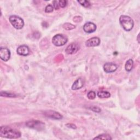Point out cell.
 <instances>
[{"label": "cell", "mask_w": 140, "mask_h": 140, "mask_svg": "<svg viewBox=\"0 0 140 140\" xmlns=\"http://www.w3.org/2000/svg\"><path fill=\"white\" fill-rule=\"evenodd\" d=\"M0 135L2 137L10 139H15L20 137L21 133L10 126H3L0 128Z\"/></svg>", "instance_id": "1"}, {"label": "cell", "mask_w": 140, "mask_h": 140, "mask_svg": "<svg viewBox=\"0 0 140 140\" xmlns=\"http://www.w3.org/2000/svg\"><path fill=\"white\" fill-rule=\"evenodd\" d=\"M119 22L122 28L126 31L131 30L134 26V21L131 18L127 15H121Z\"/></svg>", "instance_id": "2"}, {"label": "cell", "mask_w": 140, "mask_h": 140, "mask_svg": "<svg viewBox=\"0 0 140 140\" xmlns=\"http://www.w3.org/2000/svg\"><path fill=\"white\" fill-rule=\"evenodd\" d=\"M9 20L12 26L17 30L21 29L24 26V21L23 19L19 16L11 15Z\"/></svg>", "instance_id": "3"}, {"label": "cell", "mask_w": 140, "mask_h": 140, "mask_svg": "<svg viewBox=\"0 0 140 140\" xmlns=\"http://www.w3.org/2000/svg\"><path fill=\"white\" fill-rule=\"evenodd\" d=\"M68 41V38L66 36L61 34H57L52 38V43L57 47H60L64 45Z\"/></svg>", "instance_id": "4"}, {"label": "cell", "mask_w": 140, "mask_h": 140, "mask_svg": "<svg viewBox=\"0 0 140 140\" xmlns=\"http://www.w3.org/2000/svg\"><path fill=\"white\" fill-rule=\"evenodd\" d=\"M26 125L29 128L35 129L36 130L41 131L44 129L45 124L39 120H30L26 123Z\"/></svg>", "instance_id": "5"}, {"label": "cell", "mask_w": 140, "mask_h": 140, "mask_svg": "<svg viewBox=\"0 0 140 140\" xmlns=\"http://www.w3.org/2000/svg\"><path fill=\"white\" fill-rule=\"evenodd\" d=\"M0 57L4 61H7L11 57V52L6 48H1L0 49Z\"/></svg>", "instance_id": "6"}, {"label": "cell", "mask_w": 140, "mask_h": 140, "mask_svg": "<svg viewBox=\"0 0 140 140\" xmlns=\"http://www.w3.org/2000/svg\"><path fill=\"white\" fill-rule=\"evenodd\" d=\"M96 25L92 22H88L83 26V30L87 33H93L96 30Z\"/></svg>", "instance_id": "7"}, {"label": "cell", "mask_w": 140, "mask_h": 140, "mask_svg": "<svg viewBox=\"0 0 140 140\" xmlns=\"http://www.w3.org/2000/svg\"><path fill=\"white\" fill-rule=\"evenodd\" d=\"M117 69H118L117 65L112 62L106 63L103 66V70L106 73H112V72H115Z\"/></svg>", "instance_id": "8"}, {"label": "cell", "mask_w": 140, "mask_h": 140, "mask_svg": "<svg viewBox=\"0 0 140 140\" xmlns=\"http://www.w3.org/2000/svg\"><path fill=\"white\" fill-rule=\"evenodd\" d=\"M79 49V46L77 44L72 43L67 47L65 52L67 54H73L77 52Z\"/></svg>", "instance_id": "9"}, {"label": "cell", "mask_w": 140, "mask_h": 140, "mask_svg": "<svg viewBox=\"0 0 140 140\" xmlns=\"http://www.w3.org/2000/svg\"><path fill=\"white\" fill-rule=\"evenodd\" d=\"M100 43V39L99 38L94 37L89 39L85 42V46L88 47H93L98 46Z\"/></svg>", "instance_id": "10"}, {"label": "cell", "mask_w": 140, "mask_h": 140, "mask_svg": "<svg viewBox=\"0 0 140 140\" xmlns=\"http://www.w3.org/2000/svg\"><path fill=\"white\" fill-rule=\"evenodd\" d=\"M44 114L47 117L50 118L51 119H61L62 118V116L59 113V112L52 111H46L44 113Z\"/></svg>", "instance_id": "11"}, {"label": "cell", "mask_w": 140, "mask_h": 140, "mask_svg": "<svg viewBox=\"0 0 140 140\" xmlns=\"http://www.w3.org/2000/svg\"><path fill=\"white\" fill-rule=\"evenodd\" d=\"M17 53L21 56H27L30 53L29 48L25 46V45H22L18 48L17 50Z\"/></svg>", "instance_id": "12"}, {"label": "cell", "mask_w": 140, "mask_h": 140, "mask_svg": "<svg viewBox=\"0 0 140 140\" xmlns=\"http://www.w3.org/2000/svg\"><path fill=\"white\" fill-rule=\"evenodd\" d=\"M84 85V80L82 78H79L77 79L72 86V89L76 90L82 88Z\"/></svg>", "instance_id": "13"}, {"label": "cell", "mask_w": 140, "mask_h": 140, "mask_svg": "<svg viewBox=\"0 0 140 140\" xmlns=\"http://www.w3.org/2000/svg\"><path fill=\"white\" fill-rule=\"evenodd\" d=\"M133 66H134L133 60L132 59H129L126 62L125 65V69L127 71L130 72L132 70Z\"/></svg>", "instance_id": "14"}, {"label": "cell", "mask_w": 140, "mask_h": 140, "mask_svg": "<svg viewBox=\"0 0 140 140\" xmlns=\"http://www.w3.org/2000/svg\"><path fill=\"white\" fill-rule=\"evenodd\" d=\"M97 96L100 98H108L111 96V94L106 91H101V92H98L97 93Z\"/></svg>", "instance_id": "15"}, {"label": "cell", "mask_w": 140, "mask_h": 140, "mask_svg": "<svg viewBox=\"0 0 140 140\" xmlns=\"http://www.w3.org/2000/svg\"><path fill=\"white\" fill-rule=\"evenodd\" d=\"M112 137L110 136V135L107 134H102L99 135L96 137H95L94 139H112Z\"/></svg>", "instance_id": "16"}, {"label": "cell", "mask_w": 140, "mask_h": 140, "mask_svg": "<svg viewBox=\"0 0 140 140\" xmlns=\"http://www.w3.org/2000/svg\"><path fill=\"white\" fill-rule=\"evenodd\" d=\"M63 28L66 30H71L75 29L76 26L70 23H65L63 25Z\"/></svg>", "instance_id": "17"}, {"label": "cell", "mask_w": 140, "mask_h": 140, "mask_svg": "<svg viewBox=\"0 0 140 140\" xmlns=\"http://www.w3.org/2000/svg\"><path fill=\"white\" fill-rule=\"evenodd\" d=\"M1 96L2 97H15L16 95L14 94L9 93L6 92H1Z\"/></svg>", "instance_id": "18"}, {"label": "cell", "mask_w": 140, "mask_h": 140, "mask_svg": "<svg viewBox=\"0 0 140 140\" xmlns=\"http://www.w3.org/2000/svg\"><path fill=\"white\" fill-rule=\"evenodd\" d=\"M78 3H79L82 6L85 7V8H88L90 6H91V4L88 1H85V0H82V1H78Z\"/></svg>", "instance_id": "19"}, {"label": "cell", "mask_w": 140, "mask_h": 140, "mask_svg": "<svg viewBox=\"0 0 140 140\" xmlns=\"http://www.w3.org/2000/svg\"><path fill=\"white\" fill-rule=\"evenodd\" d=\"M87 97L90 100H93L96 97V94L93 91H90L88 93Z\"/></svg>", "instance_id": "20"}, {"label": "cell", "mask_w": 140, "mask_h": 140, "mask_svg": "<svg viewBox=\"0 0 140 140\" xmlns=\"http://www.w3.org/2000/svg\"><path fill=\"white\" fill-rule=\"evenodd\" d=\"M54 10V7L51 4H48L45 8V12L46 13H51Z\"/></svg>", "instance_id": "21"}, {"label": "cell", "mask_w": 140, "mask_h": 140, "mask_svg": "<svg viewBox=\"0 0 140 140\" xmlns=\"http://www.w3.org/2000/svg\"><path fill=\"white\" fill-rule=\"evenodd\" d=\"M67 3V1L65 0H61V1H59V6L61 8H65Z\"/></svg>", "instance_id": "22"}, {"label": "cell", "mask_w": 140, "mask_h": 140, "mask_svg": "<svg viewBox=\"0 0 140 140\" xmlns=\"http://www.w3.org/2000/svg\"><path fill=\"white\" fill-rule=\"evenodd\" d=\"M53 3V7L56 10L59 9V1H54Z\"/></svg>", "instance_id": "23"}, {"label": "cell", "mask_w": 140, "mask_h": 140, "mask_svg": "<svg viewBox=\"0 0 140 140\" xmlns=\"http://www.w3.org/2000/svg\"><path fill=\"white\" fill-rule=\"evenodd\" d=\"M73 20L76 22H79L82 21V18L80 16H76L74 17Z\"/></svg>", "instance_id": "24"}, {"label": "cell", "mask_w": 140, "mask_h": 140, "mask_svg": "<svg viewBox=\"0 0 140 140\" xmlns=\"http://www.w3.org/2000/svg\"><path fill=\"white\" fill-rule=\"evenodd\" d=\"M90 109L94 111V112H101V109L100 108H98L97 107H96V106H94V107H92L90 108Z\"/></svg>", "instance_id": "25"}, {"label": "cell", "mask_w": 140, "mask_h": 140, "mask_svg": "<svg viewBox=\"0 0 140 140\" xmlns=\"http://www.w3.org/2000/svg\"><path fill=\"white\" fill-rule=\"evenodd\" d=\"M66 126L69 128H72V129H76L77 128L76 126L75 125H74V124H66Z\"/></svg>", "instance_id": "26"}, {"label": "cell", "mask_w": 140, "mask_h": 140, "mask_svg": "<svg viewBox=\"0 0 140 140\" xmlns=\"http://www.w3.org/2000/svg\"><path fill=\"white\" fill-rule=\"evenodd\" d=\"M139 34L138 35V37H137V41H138V43H139Z\"/></svg>", "instance_id": "27"}]
</instances>
